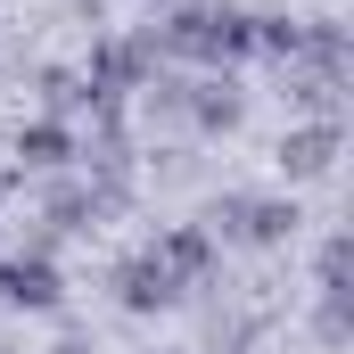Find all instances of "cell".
I'll return each mask as SVG.
<instances>
[{"instance_id": "cell-1", "label": "cell", "mask_w": 354, "mask_h": 354, "mask_svg": "<svg viewBox=\"0 0 354 354\" xmlns=\"http://www.w3.org/2000/svg\"><path fill=\"white\" fill-rule=\"evenodd\" d=\"M149 41L181 50V58H248L256 50V17L248 8H174Z\"/></svg>"}, {"instance_id": "cell-2", "label": "cell", "mask_w": 354, "mask_h": 354, "mask_svg": "<svg viewBox=\"0 0 354 354\" xmlns=\"http://www.w3.org/2000/svg\"><path fill=\"white\" fill-rule=\"evenodd\" d=\"M288 231H297V206L256 198V189H231V198H214V223H206V239H248V248H280Z\"/></svg>"}, {"instance_id": "cell-3", "label": "cell", "mask_w": 354, "mask_h": 354, "mask_svg": "<svg viewBox=\"0 0 354 354\" xmlns=\"http://www.w3.org/2000/svg\"><path fill=\"white\" fill-rule=\"evenodd\" d=\"M115 297H124L132 313H157V305L181 297V280L157 264V248H149V256H124V264H115Z\"/></svg>"}, {"instance_id": "cell-4", "label": "cell", "mask_w": 354, "mask_h": 354, "mask_svg": "<svg viewBox=\"0 0 354 354\" xmlns=\"http://www.w3.org/2000/svg\"><path fill=\"white\" fill-rule=\"evenodd\" d=\"M330 157H338V115H322V124H305V132H288L280 140V165L305 181V174H330Z\"/></svg>"}, {"instance_id": "cell-5", "label": "cell", "mask_w": 354, "mask_h": 354, "mask_svg": "<svg viewBox=\"0 0 354 354\" xmlns=\"http://www.w3.org/2000/svg\"><path fill=\"white\" fill-rule=\"evenodd\" d=\"M0 297H8V305H58V272H50V256H17V264H0Z\"/></svg>"}, {"instance_id": "cell-6", "label": "cell", "mask_w": 354, "mask_h": 354, "mask_svg": "<svg viewBox=\"0 0 354 354\" xmlns=\"http://www.w3.org/2000/svg\"><path fill=\"white\" fill-rule=\"evenodd\" d=\"M17 157H25V165H66V157H75V132H66L58 115H33V124L17 132Z\"/></svg>"}, {"instance_id": "cell-7", "label": "cell", "mask_w": 354, "mask_h": 354, "mask_svg": "<svg viewBox=\"0 0 354 354\" xmlns=\"http://www.w3.org/2000/svg\"><path fill=\"white\" fill-rule=\"evenodd\" d=\"M239 83H189V124H206V132H231L239 124Z\"/></svg>"}, {"instance_id": "cell-8", "label": "cell", "mask_w": 354, "mask_h": 354, "mask_svg": "<svg viewBox=\"0 0 354 354\" xmlns=\"http://www.w3.org/2000/svg\"><path fill=\"white\" fill-rule=\"evenodd\" d=\"M157 264L174 272V280H198V272L214 264V239H206V231H165V248H157Z\"/></svg>"}, {"instance_id": "cell-9", "label": "cell", "mask_w": 354, "mask_h": 354, "mask_svg": "<svg viewBox=\"0 0 354 354\" xmlns=\"http://www.w3.org/2000/svg\"><path fill=\"white\" fill-rule=\"evenodd\" d=\"M41 99H50V107H83L91 91H83V75H75V66H41Z\"/></svg>"}, {"instance_id": "cell-10", "label": "cell", "mask_w": 354, "mask_h": 354, "mask_svg": "<svg viewBox=\"0 0 354 354\" xmlns=\"http://www.w3.org/2000/svg\"><path fill=\"white\" fill-rule=\"evenodd\" d=\"M50 354H91V346H75V338H66V346H50Z\"/></svg>"}, {"instance_id": "cell-11", "label": "cell", "mask_w": 354, "mask_h": 354, "mask_svg": "<svg viewBox=\"0 0 354 354\" xmlns=\"http://www.w3.org/2000/svg\"><path fill=\"white\" fill-rule=\"evenodd\" d=\"M0 198H8V174H0Z\"/></svg>"}]
</instances>
